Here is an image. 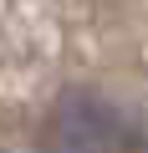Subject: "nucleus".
<instances>
[{
	"label": "nucleus",
	"mask_w": 148,
	"mask_h": 153,
	"mask_svg": "<svg viewBox=\"0 0 148 153\" xmlns=\"http://www.w3.org/2000/svg\"><path fill=\"white\" fill-rule=\"evenodd\" d=\"M56 128H61L66 148H82V153H133L143 123L118 112L112 102H102L92 92H66L56 102Z\"/></svg>",
	"instance_id": "obj_1"
},
{
	"label": "nucleus",
	"mask_w": 148,
	"mask_h": 153,
	"mask_svg": "<svg viewBox=\"0 0 148 153\" xmlns=\"http://www.w3.org/2000/svg\"><path fill=\"white\" fill-rule=\"evenodd\" d=\"M46 153H82V148H66V143H61V148H46Z\"/></svg>",
	"instance_id": "obj_2"
},
{
	"label": "nucleus",
	"mask_w": 148,
	"mask_h": 153,
	"mask_svg": "<svg viewBox=\"0 0 148 153\" xmlns=\"http://www.w3.org/2000/svg\"><path fill=\"white\" fill-rule=\"evenodd\" d=\"M0 153H5V148H0Z\"/></svg>",
	"instance_id": "obj_3"
}]
</instances>
